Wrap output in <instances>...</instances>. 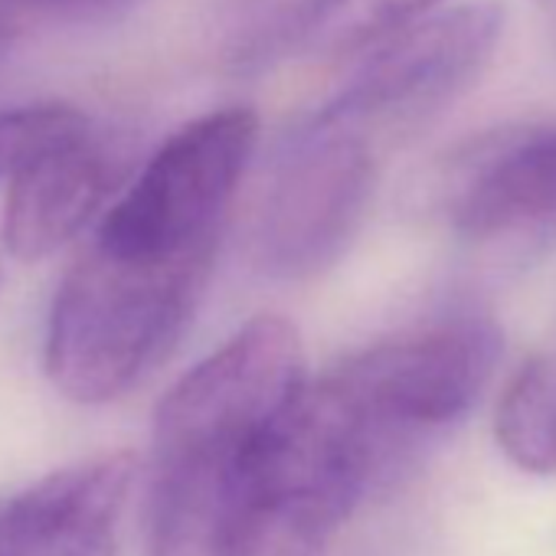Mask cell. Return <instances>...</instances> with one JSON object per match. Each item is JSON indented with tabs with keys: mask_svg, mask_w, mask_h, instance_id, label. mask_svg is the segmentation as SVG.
Masks as SVG:
<instances>
[{
	"mask_svg": "<svg viewBox=\"0 0 556 556\" xmlns=\"http://www.w3.org/2000/svg\"><path fill=\"white\" fill-rule=\"evenodd\" d=\"M255 141L249 109L206 112L177 128L105 210L50 305L43 367L66 400L112 403L174 354Z\"/></svg>",
	"mask_w": 556,
	"mask_h": 556,
	"instance_id": "6da1fadb",
	"label": "cell"
},
{
	"mask_svg": "<svg viewBox=\"0 0 556 556\" xmlns=\"http://www.w3.org/2000/svg\"><path fill=\"white\" fill-rule=\"evenodd\" d=\"M308 380L295 325L258 315L174 383L151 432L144 556H262L271 435Z\"/></svg>",
	"mask_w": 556,
	"mask_h": 556,
	"instance_id": "7a4b0ae2",
	"label": "cell"
},
{
	"mask_svg": "<svg viewBox=\"0 0 556 556\" xmlns=\"http://www.w3.org/2000/svg\"><path fill=\"white\" fill-rule=\"evenodd\" d=\"M383 154L374 138L312 112L275 154L252 229L255 262L278 278L334 265L370 213Z\"/></svg>",
	"mask_w": 556,
	"mask_h": 556,
	"instance_id": "3957f363",
	"label": "cell"
},
{
	"mask_svg": "<svg viewBox=\"0 0 556 556\" xmlns=\"http://www.w3.org/2000/svg\"><path fill=\"white\" fill-rule=\"evenodd\" d=\"M497 354L501 338L491 321L455 315L370 344L331 374L406 462L468 416Z\"/></svg>",
	"mask_w": 556,
	"mask_h": 556,
	"instance_id": "277c9868",
	"label": "cell"
},
{
	"mask_svg": "<svg viewBox=\"0 0 556 556\" xmlns=\"http://www.w3.org/2000/svg\"><path fill=\"white\" fill-rule=\"evenodd\" d=\"M501 40V11L465 4L406 24L380 40L357 73L315 112L383 151L432 122L488 66Z\"/></svg>",
	"mask_w": 556,
	"mask_h": 556,
	"instance_id": "5b68a950",
	"label": "cell"
},
{
	"mask_svg": "<svg viewBox=\"0 0 556 556\" xmlns=\"http://www.w3.org/2000/svg\"><path fill=\"white\" fill-rule=\"evenodd\" d=\"M426 203L475 245L556 236V122H517L462 141L432 167Z\"/></svg>",
	"mask_w": 556,
	"mask_h": 556,
	"instance_id": "8992f818",
	"label": "cell"
},
{
	"mask_svg": "<svg viewBox=\"0 0 556 556\" xmlns=\"http://www.w3.org/2000/svg\"><path fill=\"white\" fill-rule=\"evenodd\" d=\"M112 180V154L79 115L11 170L0 242L21 262L56 255L102 210Z\"/></svg>",
	"mask_w": 556,
	"mask_h": 556,
	"instance_id": "52a82bcc",
	"label": "cell"
},
{
	"mask_svg": "<svg viewBox=\"0 0 556 556\" xmlns=\"http://www.w3.org/2000/svg\"><path fill=\"white\" fill-rule=\"evenodd\" d=\"M131 481V455H102L14 491L0 501V556H118Z\"/></svg>",
	"mask_w": 556,
	"mask_h": 556,
	"instance_id": "ba28073f",
	"label": "cell"
},
{
	"mask_svg": "<svg viewBox=\"0 0 556 556\" xmlns=\"http://www.w3.org/2000/svg\"><path fill=\"white\" fill-rule=\"evenodd\" d=\"M435 4L439 0H308L295 21L278 30V40L308 56L354 53L426 17Z\"/></svg>",
	"mask_w": 556,
	"mask_h": 556,
	"instance_id": "9c48e42d",
	"label": "cell"
},
{
	"mask_svg": "<svg viewBox=\"0 0 556 556\" xmlns=\"http://www.w3.org/2000/svg\"><path fill=\"white\" fill-rule=\"evenodd\" d=\"M494 439L527 475H556V354L523 361L504 383Z\"/></svg>",
	"mask_w": 556,
	"mask_h": 556,
	"instance_id": "30bf717a",
	"label": "cell"
},
{
	"mask_svg": "<svg viewBox=\"0 0 556 556\" xmlns=\"http://www.w3.org/2000/svg\"><path fill=\"white\" fill-rule=\"evenodd\" d=\"M83 112L70 105H24L0 112V177H11V170L47 138L73 125Z\"/></svg>",
	"mask_w": 556,
	"mask_h": 556,
	"instance_id": "8fae6325",
	"label": "cell"
},
{
	"mask_svg": "<svg viewBox=\"0 0 556 556\" xmlns=\"http://www.w3.org/2000/svg\"><path fill=\"white\" fill-rule=\"evenodd\" d=\"M11 4L47 8V11H76V8H99V4H109V0H11Z\"/></svg>",
	"mask_w": 556,
	"mask_h": 556,
	"instance_id": "7c38bea8",
	"label": "cell"
},
{
	"mask_svg": "<svg viewBox=\"0 0 556 556\" xmlns=\"http://www.w3.org/2000/svg\"><path fill=\"white\" fill-rule=\"evenodd\" d=\"M14 43V17L8 14V8H0V56H4Z\"/></svg>",
	"mask_w": 556,
	"mask_h": 556,
	"instance_id": "4fadbf2b",
	"label": "cell"
}]
</instances>
